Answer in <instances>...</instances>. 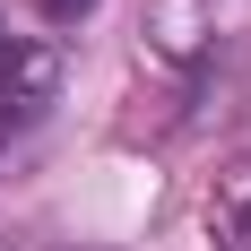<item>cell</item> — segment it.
Listing matches in <instances>:
<instances>
[{"label": "cell", "mask_w": 251, "mask_h": 251, "mask_svg": "<svg viewBox=\"0 0 251 251\" xmlns=\"http://www.w3.org/2000/svg\"><path fill=\"white\" fill-rule=\"evenodd\" d=\"M243 0H148V52L165 61H208L226 44V26Z\"/></svg>", "instance_id": "obj_1"}, {"label": "cell", "mask_w": 251, "mask_h": 251, "mask_svg": "<svg viewBox=\"0 0 251 251\" xmlns=\"http://www.w3.org/2000/svg\"><path fill=\"white\" fill-rule=\"evenodd\" d=\"M52 87H61V52L44 35H9L0 26V104L35 113V104H52Z\"/></svg>", "instance_id": "obj_2"}, {"label": "cell", "mask_w": 251, "mask_h": 251, "mask_svg": "<svg viewBox=\"0 0 251 251\" xmlns=\"http://www.w3.org/2000/svg\"><path fill=\"white\" fill-rule=\"evenodd\" d=\"M208 234H217V251H251V156L217 174V200H208Z\"/></svg>", "instance_id": "obj_3"}, {"label": "cell", "mask_w": 251, "mask_h": 251, "mask_svg": "<svg viewBox=\"0 0 251 251\" xmlns=\"http://www.w3.org/2000/svg\"><path fill=\"white\" fill-rule=\"evenodd\" d=\"M35 9H44L52 26H78V18H87V9H96V0H35Z\"/></svg>", "instance_id": "obj_4"}]
</instances>
